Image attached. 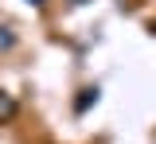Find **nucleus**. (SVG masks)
Segmentation results:
<instances>
[{"mask_svg": "<svg viewBox=\"0 0 156 144\" xmlns=\"http://www.w3.org/2000/svg\"><path fill=\"white\" fill-rule=\"evenodd\" d=\"M98 101V90H82V98H78V113H86V105Z\"/></svg>", "mask_w": 156, "mask_h": 144, "instance_id": "obj_1", "label": "nucleus"}]
</instances>
